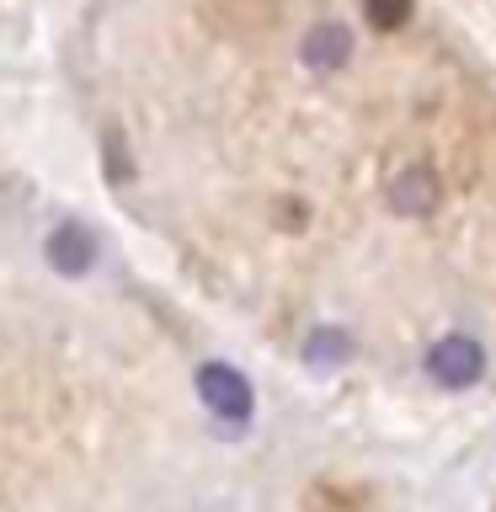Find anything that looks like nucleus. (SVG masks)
I'll list each match as a JSON object with an SVG mask.
<instances>
[{"label": "nucleus", "instance_id": "nucleus-2", "mask_svg": "<svg viewBox=\"0 0 496 512\" xmlns=\"http://www.w3.org/2000/svg\"><path fill=\"white\" fill-rule=\"evenodd\" d=\"M198 390L208 400V411L224 416V422H251V384L235 374V368H224V363H208L203 374H198Z\"/></svg>", "mask_w": 496, "mask_h": 512}, {"label": "nucleus", "instance_id": "nucleus-3", "mask_svg": "<svg viewBox=\"0 0 496 512\" xmlns=\"http://www.w3.org/2000/svg\"><path fill=\"white\" fill-rule=\"evenodd\" d=\"M48 251H54V262L64 272H86L91 267V256H96V235L86 230V224H75V219H64L54 240H48Z\"/></svg>", "mask_w": 496, "mask_h": 512}, {"label": "nucleus", "instance_id": "nucleus-5", "mask_svg": "<svg viewBox=\"0 0 496 512\" xmlns=\"http://www.w3.org/2000/svg\"><path fill=\"white\" fill-rule=\"evenodd\" d=\"M347 54H352V38H347V27H336V22L315 27L310 38H304V59H310L315 70H336V64H347Z\"/></svg>", "mask_w": 496, "mask_h": 512}, {"label": "nucleus", "instance_id": "nucleus-7", "mask_svg": "<svg viewBox=\"0 0 496 512\" xmlns=\"http://www.w3.org/2000/svg\"><path fill=\"white\" fill-rule=\"evenodd\" d=\"M331 358H347V336L342 331H315L310 336V363H331Z\"/></svg>", "mask_w": 496, "mask_h": 512}, {"label": "nucleus", "instance_id": "nucleus-6", "mask_svg": "<svg viewBox=\"0 0 496 512\" xmlns=\"http://www.w3.org/2000/svg\"><path fill=\"white\" fill-rule=\"evenodd\" d=\"M406 16H411V0H368V22H374L379 32L406 27Z\"/></svg>", "mask_w": 496, "mask_h": 512}, {"label": "nucleus", "instance_id": "nucleus-1", "mask_svg": "<svg viewBox=\"0 0 496 512\" xmlns=\"http://www.w3.org/2000/svg\"><path fill=\"white\" fill-rule=\"evenodd\" d=\"M427 374L438 384H448V390H464V384H475L486 374V352H480L475 336H443L427 352Z\"/></svg>", "mask_w": 496, "mask_h": 512}, {"label": "nucleus", "instance_id": "nucleus-4", "mask_svg": "<svg viewBox=\"0 0 496 512\" xmlns=\"http://www.w3.org/2000/svg\"><path fill=\"white\" fill-rule=\"evenodd\" d=\"M390 203L400 208V214H427V208L438 203V182H432V171L406 166L395 176V187H390Z\"/></svg>", "mask_w": 496, "mask_h": 512}]
</instances>
